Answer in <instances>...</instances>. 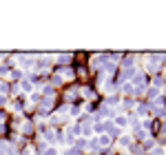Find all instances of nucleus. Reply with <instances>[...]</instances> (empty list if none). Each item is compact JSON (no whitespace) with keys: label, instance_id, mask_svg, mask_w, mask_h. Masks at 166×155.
I'll list each match as a JSON object with an SVG mask.
<instances>
[{"label":"nucleus","instance_id":"obj_1","mask_svg":"<svg viewBox=\"0 0 166 155\" xmlns=\"http://www.w3.org/2000/svg\"><path fill=\"white\" fill-rule=\"evenodd\" d=\"M111 144V138L109 135H102V138H98V146H109Z\"/></svg>","mask_w":166,"mask_h":155},{"label":"nucleus","instance_id":"obj_8","mask_svg":"<svg viewBox=\"0 0 166 155\" xmlns=\"http://www.w3.org/2000/svg\"><path fill=\"white\" fill-rule=\"evenodd\" d=\"M62 76H64V78H71V76H73V71H69V69H62Z\"/></svg>","mask_w":166,"mask_h":155},{"label":"nucleus","instance_id":"obj_3","mask_svg":"<svg viewBox=\"0 0 166 155\" xmlns=\"http://www.w3.org/2000/svg\"><path fill=\"white\" fill-rule=\"evenodd\" d=\"M120 144H122V146H128V144H131V138H128V135H122V138H120Z\"/></svg>","mask_w":166,"mask_h":155},{"label":"nucleus","instance_id":"obj_5","mask_svg":"<svg viewBox=\"0 0 166 155\" xmlns=\"http://www.w3.org/2000/svg\"><path fill=\"white\" fill-rule=\"evenodd\" d=\"M20 87H22V91H31V89H33V87H31V82H27V80L22 82V84H20Z\"/></svg>","mask_w":166,"mask_h":155},{"label":"nucleus","instance_id":"obj_6","mask_svg":"<svg viewBox=\"0 0 166 155\" xmlns=\"http://www.w3.org/2000/svg\"><path fill=\"white\" fill-rule=\"evenodd\" d=\"M100 146H98V140H93V142H89V151H98Z\"/></svg>","mask_w":166,"mask_h":155},{"label":"nucleus","instance_id":"obj_2","mask_svg":"<svg viewBox=\"0 0 166 155\" xmlns=\"http://www.w3.org/2000/svg\"><path fill=\"white\" fill-rule=\"evenodd\" d=\"M115 124H117V126H128L126 115H117V117H115Z\"/></svg>","mask_w":166,"mask_h":155},{"label":"nucleus","instance_id":"obj_12","mask_svg":"<svg viewBox=\"0 0 166 155\" xmlns=\"http://www.w3.org/2000/svg\"><path fill=\"white\" fill-rule=\"evenodd\" d=\"M44 155H58V151H55V149H47V151H44Z\"/></svg>","mask_w":166,"mask_h":155},{"label":"nucleus","instance_id":"obj_13","mask_svg":"<svg viewBox=\"0 0 166 155\" xmlns=\"http://www.w3.org/2000/svg\"><path fill=\"white\" fill-rule=\"evenodd\" d=\"M164 115H166V113H164Z\"/></svg>","mask_w":166,"mask_h":155},{"label":"nucleus","instance_id":"obj_7","mask_svg":"<svg viewBox=\"0 0 166 155\" xmlns=\"http://www.w3.org/2000/svg\"><path fill=\"white\" fill-rule=\"evenodd\" d=\"M137 113H140V115H144V113H149V106H146V104H144V106H140V109H137Z\"/></svg>","mask_w":166,"mask_h":155},{"label":"nucleus","instance_id":"obj_9","mask_svg":"<svg viewBox=\"0 0 166 155\" xmlns=\"http://www.w3.org/2000/svg\"><path fill=\"white\" fill-rule=\"evenodd\" d=\"M157 93H160V89H151V91H149V98H155Z\"/></svg>","mask_w":166,"mask_h":155},{"label":"nucleus","instance_id":"obj_11","mask_svg":"<svg viewBox=\"0 0 166 155\" xmlns=\"http://www.w3.org/2000/svg\"><path fill=\"white\" fill-rule=\"evenodd\" d=\"M69 60V56H67V53H62V56H58V62H67Z\"/></svg>","mask_w":166,"mask_h":155},{"label":"nucleus","instance_id":"obj_4","mask_svg":"<svg viewBox=\"0 0 166 155\" xmlns=\"http://www.w3.org/2000/svg\"><path fill=\"white\" fill-rule=\"evenodd\" d=\"M122 89L126 91V93H133V84H131V82H124V84H122Z\"/></svg>","mask_w":166,"mask_h":155},{"label":"nucleus","instance_id":"obj_10","mask_svg":"<svg viewBox=\"0 0 166 155\" xmlns=\"http://www.w3.org/2000/svg\"><path fill=\"white\" fill-rule=\"evenodd\" d=\"M71 115H80V106H71Z\"/></svg>","mask_w":166,"mask_h":155}]
</instances>
